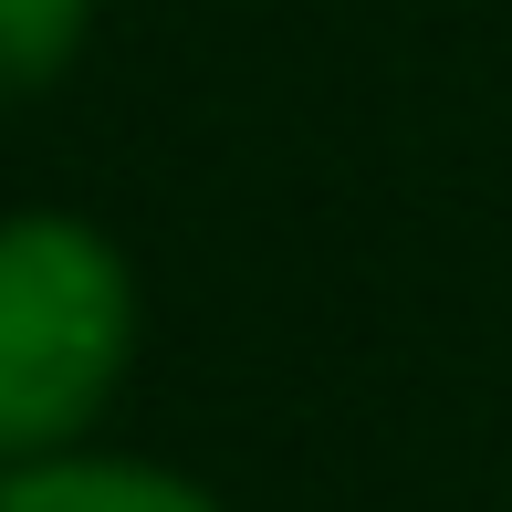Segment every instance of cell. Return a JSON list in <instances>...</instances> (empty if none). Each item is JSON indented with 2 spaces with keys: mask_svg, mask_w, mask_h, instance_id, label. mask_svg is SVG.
Masks as SVG:
<instances>
[{
  "mask_svg": "<svg viewBox=\"0 0 512 512\" xmlns=\"http://www.w3.org/2000/svg\"><path fill=\"white\" fill-rule=\"evenodd\" d=\"M136 262L84 209H0V471L84 450L136 366Z\"/></svg>",
  "mask_w": 512,
  "mask_h": 512,
  "instance_id": "cell-1",
  "label": "cell"
},
{
  "mask_svg": "<svg viewBox=\"0 0 512 512\" xmlns=\"http://www.w3.org/2000/svg\"><path fill=\"white\" fill-rule=\"evenodd\" d=\"M0 512H230L209 481L168 471V460H136V450H53V460H21L0 471Z\"/></svg>",
  "mask_w": 512,
  "mask_h": 512,
  "instance_id": "cell-2",
  "label": "cell"
},
{
  "mask_svg": "<svg viewBox=\"0 0 512 512\" xmlns=\"http://www.w3.org/2000/svg\"><path fill=\"white\" fill-rule=\"evenodd\" d=\"M95 42V0H0V105L53 95Z\"/></svg>",
  "mask_w": 512,
  "mask_h": 512,
  "instance_id": "cell-3",
  "label": "cell"
}]
</instances>
